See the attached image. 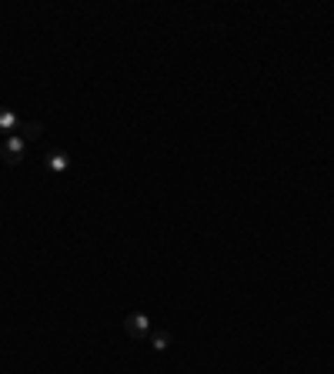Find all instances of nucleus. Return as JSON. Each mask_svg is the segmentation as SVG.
Instances as JSON below:
<instances>
[{
	"label": "nucleus",
	"instance_id": "1",
	"mask_svg": "<svg viewBox=\"0 0 334 374\" xmlns=\"http://www.w3.org/2000/svg\"><path fill=\"white\" fill-rule=\"evenodd\" d=\"M27 148H31V144H27L20 134H10L3 144H0V157H3L7 164H20V161L27 157Z\"/></svg>",
	"mask_w": 334,
	"mask_h": 374
},
{
	"label": "nucleus",
	"instance_id": "2",
	"mask_svg": "<svg viewBox=\"0 0 334 374\" xmlns=\"http://www.w3.org/2000/svg\"><path fill=\"white\" fill-rule=\"evenodd\" d=\"M124 331H127L134 341H144V338L151 334V317L140 315V311H134V315L124 317Z\"/></svg>",
	"mask_w": 334,
	"mask_h": 374
},
{
	"label": "nucleus",
	"instance_id": "3",
	"mask_svg": "<svg viewBox=\"0 0 334 374\" xmlns=\"http://www.w3.org/2000/svg\"><path fill=\"white\" fill-rule=\"evenodd\" d=\"M17 127H20V117H17L10 107H0V134H17Z\"/></svg>",
	"mask_w": 334,
	"mask_h": 374
},
{
	"label": "nucleus",
	"instance_id": "4",
	"mask_svg": "<svg viewBox=\"0 0 334 374\" xmlns=\"http://www.w3.org/2000/svg\"><path fill=\"white\" fill-rule=\"evenodd\" d=\"M67 167H71V157H67L64 150H50V154H47V171H50V174H64Z\"/></svg>",
	"mask_w": 334,
	"mask_h": 374
},
{
	"label": "nucleus",
	"instance_id": "5",
	"mask_svg": "<svg viewBox=\"0 0 334 374\" xmlns=\"http://www.w3.org/2000/svg\"><path fill=\"white\" fill-rule=\"evenodd\" d=\"M17 134H20L24 141H27V144H31V141H37V137L44 134V124H41V120H20Z\"/></svg>",
	"mask_w": 334,
	"mask_h": 374
},
{
	"label": "nucleus",
	"instance_id": "6",
	"mask_svg": "<svg viewBox=\"0 0 334 374\" xmlns=\"http://www.w3.org/2000/svg\"><path fill=\"white\" fill-rule=\"evenodd\" d=\"M147 341H151L154 351H167V347H170V331H164V328H151Z\"/></svg>",
	"mask_w": 334,
	"mask_h": 374
}]
</instances>
